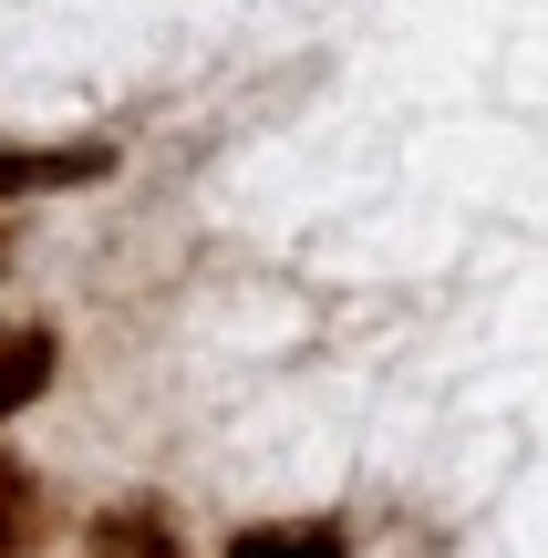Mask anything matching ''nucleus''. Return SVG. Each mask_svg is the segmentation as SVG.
I'll return each mask as SVG.
<instances>
[{
    "instance_id": "obj_1",
    "label": "nucleus",
    "mask_w": 548,
    "mask_h": 558,
    "mask_svg": "<svg viewBox=\"0 0 548 558\" xmlns=\"http://www.w3.org/2000/svg\"><path fill=\"white\" fill-rule=\"evenodd\" d=\"M103 177H114V145H0V197H52Z\"/></svg>"
},
{
    "instance_id": "obj_2",
    "label": "nucleus",
    "mask_w": 548,
    "mask_h": 558,
    "mask_svg": "<svg viewBox=\"0 0 548 558\" xmlns=\"http://www.w3.org/2000/svg\"><path fill=\"white\" fill-rule=\"evenodd\" d=\"M52 373H62V331L52 320H0V424L32 414V403L52 393Z\"/></svg>"
},
{
    "instance_id": "obj_3",
    "label": "nucleus",
    "mask_w": 548,
    "mask_h": 558,
    "mask_svg": "<svg viewBox=\"0 0 548 558\" xmlns=\"http://www.w3.org/2000/svg\"><path fill=\"white\" fill-rule=\"evenodd\" d=\"M94 558H186V548H176V518L156 497H114L94 518Z\"/></svg>"
},
{
    "instance_id": "obj_4",
    "label": "nucleus",
    "mask_w": 548,
    "mask_h": 558,
    "mask_svg": "<svg viewBox=\"0 0 548 558\" xmlns=\"http://www.w3.org/2000/svg\"><path fill=\"white\" fill-rule=\"evenodd\" d=\"M52 538V497H41V476L0 445V558H21V548H41Z\"/></svg>"
},
{
    "instance_id": "obj_5",
    "label": "nucleus",
    "mask_w": 548,
    "mask_h": 558,
    "mask_svg": "<svg viewBox=\"0 0 548 558\" xmlns=\"http://www.w3.org/2000/svg\"><path fill=\"white\" fill-rule=\"evenodd\" d=\"M218 558H352V538L331 518H269V527H239Z\"/></svg>"
},
{
    "instance_id": "obj_6",
    "label": "nucleus",
    "mask_w": 548,
    "mask_h": 558,
    "mask_svg": "<svg viewBox=\"0 0 548 558\" xmlns=\"http://www.w3.org/2000/svg\"><path fill=\"white\" fill-rule=\"evenodd\" d=\"M11 248H21V239H11V218H0V269H11Z\"/></svg>"
}]
</instances>
